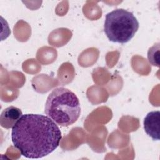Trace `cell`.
I'll use <instances>...</instances> for the list:
<instances>
[{
  "mask_svg": "<svg viewBox=\"0 0 160 160\" xmlns=\"http://www.w3.org/2000/svg\"><path fill=\"white\" fill-rule=\"evenodd\" d=\"M62 135L57 124L48 116L22 114L12 128L11 139L21 155L39 159L53 152Z\"/></svg>",
  "mask_w": 160,
  "mask_h": 160,
  "instance_id": "obj_1",
  "label": "cell"
},
{
  "mask_svg": "<svg viewBox=\"0 0 160 160\" xmlns=\"http://www.w3.org/2000/svg\"><path fill=\"white\" fill-rule=\"evenodd\" d=\"M44 112L61 126L72 125L80 116L79 99L72 91L67 88H56L47 98Z\"/></svg>",
  "mask_w": 160,
  "mask_h": 160,
  "instance_id": "obj_2",
  "label": "cell"
},
{
  "mask_svg": "<svg viewBox=\"0 0 160 160\" xmlns=\"http://www.w3.org/2000/svg\"><path fill=\"white\" fill-rule=\"evenodd\" d=\"M139 26L138 19L131 12L116 9L106 15L104 31L110 41L124 44L134 36Z\"/></svg>",
  "mask_w": 160,
  "mask_h": 160,
  "instance_id": "obj_3",
  "label": "cell"
},
{
  "mask_svg": "<svg viewBox=\"0 0 160 160\" xmlns=\"http://www.w3.org/2000/svg\"><path fill=\"white\" fill-rule=\"evenodd\" d=\"M160 112L153 111L148 112L144 119V129L146 134L154 141L159 140Z\"/></svg>",
  "mask_w": 160,
  "mask_h": 160,
  "instance_id": "obj_4",
  "label": "cell"
},
{
  "mask_svg": "<svg viewBox=\"0 0 160 160\" xmlns=\"http://www.w3.org/2000/svg\"><path fill=\"white\" fill-rule=\"evenodd\" d=\"M22 115V111L18 108L11 106L6 108L2 112L0 117L1 126L6 129L12 128Z\"/></svg>",
  "mask_w": 160,
  "mask_h": 160,
  "instance_id": "obj_5",
  "label": "cell"
},
{
  "mask_svg": "<svg viewBox=\"0 0 160 160\" xmlns=\"http://www.w3.org/2000/svg\"><path fill=\"white\" fill-rule=\"evenodd\" d=\"M159 43H156L150 48L148 52V58L149 63L154 66H159Z\"/></svg>",
  "mask_w": 160,
  "mask_h": 160,
  "instance_id": "obj_6",
  "label": "cell"
}]
</instances>
